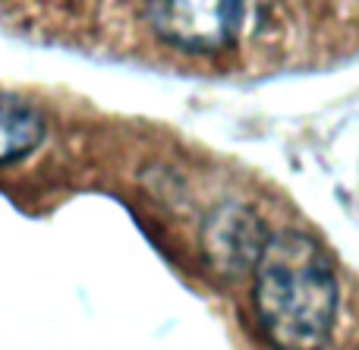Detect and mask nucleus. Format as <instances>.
<instances>
[{
  "label": "nucleus",
  "mask_w": 359,
  "mask_h": 350,
  "mask_svg": "<svg viewBox=\"0 0 359 350\" xmlns=\"http://www.w3.org/2000/svg\"><path fill=\"white\" fill-rule=\"evenodd\" d=\"M145 25L186 54H221L259 29V0H145Z\"/></svg>",
  "instance_id": "nucleus-2"
},
{
  "label": "nucleus",
  "mask_w": 359,
  "mask_h": 350,
  "mask_svg": "<svg viewBox=\"0 0 359 350\" xmlns=\"http://www.w3.org/2000/svg\"><path fill=\"white\" fill-rule=\"evenodd\" d=\"M44 139V120L25 101L0 95V164H10L38 149Z\"/></svg>",
  "instance_id": "nucleus-4"
},
{
  "label": "nucleus",
  "mask_w": 359,
  "mask_h": 350,
  "mask_svg": "<svg viewBox=\"0 0 359 350\" xmlns=\"http://www.w3.org/2000/svg\"><path fill=\"white\" fill-rule=\"evenodd\" d=\"M268 234L259 215L240 206H224L205 227V250L208 259L224 278H243L255 269L259 253Z\"/></svg>",
  "instance_id": "nucleus-3"
},
{
  "label": "nucleus",
  "mask_w": 359,
  "mask_h": 350,
  "mask_svg": "<svg viewBox=\"0 0 359 350\" xmlns=\"http://www.w3.org/2000/svg\"><path fill=\"white\" fill-rule=\"evenodd\" d=\"M252 271L265 338L278 350H325L337 319V278L322 246L299 231L268 234Z\"/></svg>",
  "instance_id": "nucleus-1"
}]
</instances>
